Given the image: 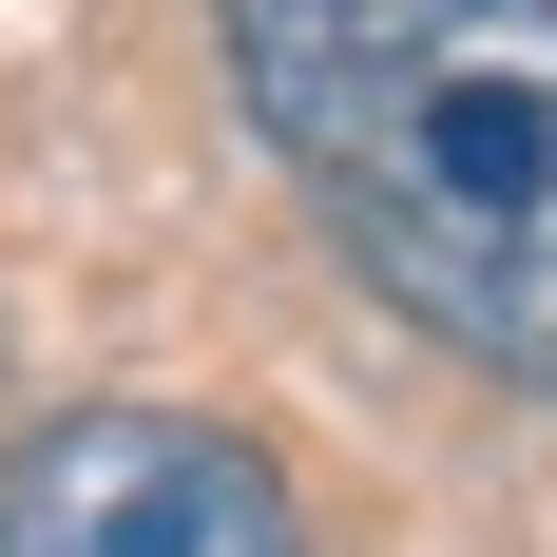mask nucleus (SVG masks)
Here are the masks:
<instances>
[{"instance_id":"1","label":"nucleus","mask_w":557,"mask_h":557,"mask_svg":"<svg viewBox=\"0 0 557 557\" xmlns=\"http://www.w3.org/2000/svg\"><path fill=\"white\" fill-rule=\"evenodd\" d=\"M327 250L481 385H557V0H212Z\"/></svg>"},{"instance_id":"2","label":"nucleus","mask_w":557,"mask_h":557,"mask_svg":"<svg viewBox=\"0 0 557 557\" xmlns=\"http://www.w3.org/2000/svg\"><path fill=\"white\" fill-rule=\"evenodd\" d=\"M0 557H308V519L193 404H77L0 461Z\"/></svg>"}]
</instances>
